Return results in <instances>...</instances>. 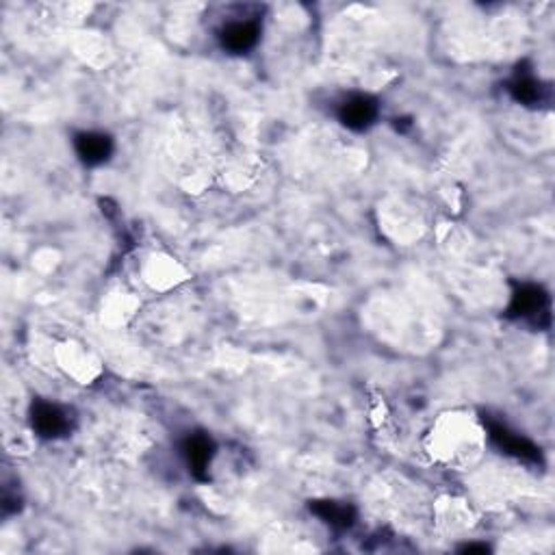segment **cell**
Wrapping results in <instances>:
<instances>
[{"instance_id":"1","label":"cell","mask_w":555,"mask_h":555,"mask_svg":"<svg viewBox=\"0 0 555 555\" xmlns=\"http://www.w3.org/2000/svg\"><path fill=\"white\" fill-rule=\"evenodd\" d=\"M33 427L43 438H57L66 434L70 427V418H67V412L55 403L37 402L33 406Z\"/></svg>"},{"instance_id":"2","label":"cell","mask_w":555,"mask_h":555,"mask_svg":"<svg viewBox=\"0 0 555 555\" xmlns=\"http://www.w3.org/2000/svg\"><path fill=\"white\" fill-rule=\"evenodd\" d=\"M258 33H261V28H258L256 20L228 22L226 27L219 31V42H222V46L226 48V51L241 55V52L252 51V48L256 46Z\"/></svg>"},{"instance_id":"3","label":"cell","mask_w":555,"mask_h":555,"mask_svg":"<svg viewBox=\"0 0 555 555\" xmlns=\"http://www.w3.org/2000/svg\"><path fill=\"white\" fill-rule=\"evenodd\" d=\"M339 118L348 129L364 130L378 118V105L369 96H352L339 109Z\"/></svg>"},{"instance_id":"4","label":"cell","mask_w":555,"mask_h":555,"mask_svg":"<svg viewBox=\"0 0 555 555\" xmlns=\"http://www.w3.org/2000/svg\"><path fill=\"white\" fill-rule=\"evenodd\" d=\"M547 293H544L540 286L534 285H523L519 291L514 293L512 306H510V313L514 317H535V315H544L547 313Z\"/></svg>"},{"instance_id":"5","label":"cell","mask_w":555,"mask_h":555,"mask_svg":"<svg viewBox=\"0 0 555 555\" xmlns=\"http://www.w3.org/2000/svg\"><path fill=\"white\" fill-rule=\"evenodd\" d=\"M490 436H493V441L505 451V454H512L516 457H520V460H532V462L540 460L538 447H535L534 442H529L528 438L510 432L508 427L490 426Z\"/></svg>"},{"instance_id":"6","label":"cell","mask_w":555,"mask_h":555,"mask_svg":"<svg viewBox=\"0 0 555 555\" xmlns=\"http://www.w3.org/2000/svg\"><path fill=\"white\" fill-rule=\"evenodd\" d=\"M76 152L87 165H100L113 152V141L102 133H81L74 141Z\"/></svg>"},{"instance_id":"7","label":"cell","mask_w":555,"mask_h":555,"mask_svg":"<svg viewBox=\"0 0 555 555\" xmlns=\"http://www.w3.org/2000/svg\"><path fill=\"white\" fill-rule=\"evenodd\" d=\"M184 456H187L189 466L196 475H202L208 469L213 457V442L207 436H192L184 442Z\"/></svg>"},{"instance_id":"8","label":"cell","mask_w":555,"mask_h":555,"mask_svg":"<svg viewBox=\"0 0 555 555\" xmlns=\"http://www.w3.org/2000/svg\"><path fill=\"white\" fill-rule=\"evenodd\" d=\"M514 100L523 102V105H535L543 100V85L535 82L532 76H519L512 85H510Z\"/></svg>"},{"instance_id":"9","label":"cell","mask_w":555,"mask_h":555,"mask_svg":"<svg viewBox=\"0 0 555 555\" xmlns=\"http://www.w3.org/2000/svg\"><path fill=\"white\" fill-rule=\"evenodd\" d=\"M315 512H317L325 523L339 525V528H348V525L352 523V508L334 504V501H324V504H317L315 505Z\"/></svg>"}]
</instances>
